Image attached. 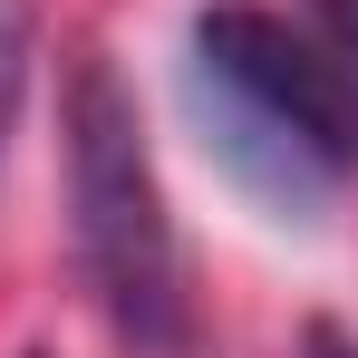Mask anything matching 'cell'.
Returning <instances> with one entry per match:
<instances>
[{
  "label": "cell",
  "mask_w": 358,
  "mask_h": 358,
  "mask_svg": "<svg viewBox=\"0 0 358 358\" xmlns=\"http://www.w3.org/2000/svg\"><path fill=\"white\" fill-rule=\"evenodd\" d=\"M310 39H320V59L339 68V87L358 107V0H310Z\"/></svg>",
  "instance_id": "obj_4"
},
{
  "label": "cell",
  "mask_w": 358,
  "mask_h": 358,
  "mask_svg": "<svg viewBox=\"0 0 358 358\" xmlns=\"http://www.w3.org/2000/svg\"><path fill=\"white\" fill-rule=\"evenodd\" d=\"M29 59H39V20H29V0H0V155H10V126L29 97Z\"/></svg>",
  "instance_id": "obj_3"
},
{
  "label": "cell",
  "mask_w": 358,
  "mask_h": 358,
  "mask_svg": "<svg viewBox=\"0 0 358 358\" xmlns=\"http://www.w3.org/2000/svg\"><path fill=\"white\" fill-rule=\"evenodd\" d=\"M184 97L213 136V155L233 165L252 203H271L281 223H320L329 194L358 165V107L339 68L320 59V39L291 29L281 10L213 0L184 29Z\"/></svg>",
  "instance_id": "obj_1"
},
{
  "label": "cell",
  "mask_w": 358,
  "mask_h": 358,
  "mask_svg": "<svg viewBox=\"0 0 358 358\" xmlns=\"http://www.w3.org/2000/svg\"><path fill=\"white\" fill-rule=\"evenodd\" d=\"M59 136H68V233H78V271L136 358H184L194 310H184V252H175V213L145 155V117L126 97V78L107 68V49L68 59V97H59Z\"/></svg>",
  "instance_id": "obj_2"
},
{
  "label": "cell",
  "mask_w": 358,
  "mask_h": 358,
  "mask_svg": "<svg viewBox=\"0 0 358 358\" xmlns=\"http://www.w3.org/2000/svg\"><path fill=\"white\" fill-rule=\"evenodd\" d=\"M300 358H358V339L329 329V320H310V329H300Z\"/></svg>",
  "instance_id": "obj_5"
}]
</instances>
